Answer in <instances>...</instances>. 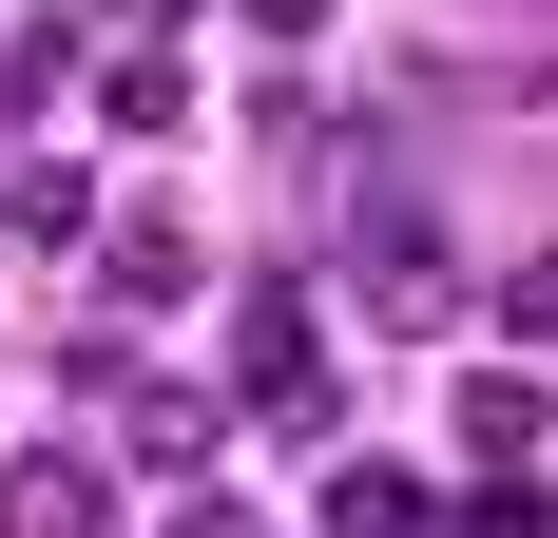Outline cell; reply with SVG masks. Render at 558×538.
I'll return each mask as SVG.
<instances>
[{"label": "cell", "instance_id": "obj_1", "mask_svg": "<svg viewBox=\"0 0 558 538\" xmlns=\"http://www.w3.org/2000/svg\"><path fill=\"white\" fill-rule=\"evenodd\" d=\"M231 404H251L270 442H328V424H347V366H328V308H308L289 269H251V289H231Z\"/></svg>", "mask_w": 558, "mask_h": 538}, {"label": "cell", "instance_id": "obj_2", "mask_svg": "<svg viewBox=\"0 0 558 538\" xmlns=\"http://www.w3.org/2000/svg\"><path fill=\"white\" fill-rule=\"evenodd\" d=\"M77 404H97V424H116V462H155V481H193V462H213V424H231L213 384H155L135 346H77Z\"/></svg>", "mask_w": 558, "mask_h": 538}, {"label": "cell", "instance_id": "obj_3", "mask_svg": "<svg viewBox=\"0 0 558 538\" xmlns=\"http://www.w3.org/2000/svg\"><path fill=\"white\" fill-rule=\"evenodd\" d=\"M0 538H116V462L97 442H20L0 462Z\"/></svg>", "mask_w": 558, "mask_h": 538}, {"label": "cell", "instance_id": "obj_4", "mask_svg": "<svg viewBox=\"0 0 558 538\" xmlns=\"http://www.w3.org/2000/svg\"><path fill=\"white\" fill-rule=\"evenodd\" d=\"M366 327H404V346H444V327H462V250H444V231L366 212Z\"/></svg>", "mask_w": 558, "mask_h": 538}, {"label": "cell", "instance_id": "obj_5", "mask_svg": "<svg viewBox=\"0 0 558 538\" xmlns=\"http://www.w3.org/2000/svg\"><path fill=\"white\" fill-rule=\"evenodd\" d=\"M97 269H116V308L155 327V308H193V289H213V250H193V231L173 212H135V231H97Z\"/></svg>", "mask_w": 558, "mask_h": 538}, {"label": "cell", "instance_id": "obj_6", "mask_svg": "<svg viewBox=\"0 0 558 538\" xmlns=\"http://www.w3.org/2000/svg\"><path fill=\"white\" fill-rule=\"evenodd\" d=\"M539 424H558V404L520 366H462V462H539Z\"/></svg>", "mask_w": 558, "mask_h": 538}, {"label": "cell", "instance_id": "obj_7", "mask_svg": "<svg viewBox=\"0 0 558 538\" xmlns=\"http://www.w3.org/2000/svg\"><path fill=\"white\" fill-rule=\"evenodd\" d=\"M328 538H444V500L404 481V462H347V481H328Z\"/></svg>", "mask_w": 558, "mask_h": 538}, {"label": "cell", "instance_id": "obj_8", "mask_svg": "<svg viewBox=\"0 0 558 538\" xmlns=\"http://www.w3.org/2000/svg\"><path fill=\"white\" fill-rule=\"evenodd\" d=\"M0 231H20V250H97V193H77V173H0Z\"/></svg>", "mask_w": 558, "mask_h": 538}, {"label": "cell", "instance_id": "obj_9", "mask_svg": "<svg viewBox=\"0 0 558 538\" xmlns=\"http://www.w3.org/2000/svg\"><path fill=\"white\" fill-rule=\"evenodd\" d=\"M97 115H116V135H173V115H193V77H173L155 39H116V58H97Z\"/></svg>", "mask_w": 558, "mask_h": 538}, {"label": "cell", "instance_id": "obj_10", "mask_svg": "<svg viewBox=\"0 0 558 538\" xmlns=\"http://www.w3.org/2000/svg\"><path fill=\"white\" fill-rule=\"evenodd\" d=\"M58 58H97V39H58V20H39V39H0V115H39V97H58Z\"/></svg>", "mask_w": 558, "mask_h": 538}, {"label": "cell", "instance_id": "obj_11", "mask_svg": "<svg viewBox=\"0 0 558 538\" xmlns=\"http://www.w3.org/2000/svg\"><path fill=\"white\" fill-rule=\"evenodd\" d=\"M501 327H520V346H558V250H520V269H501Z\"/></svg>", "mask_w": 558, "mask_h": 538}, {"label": "cell", "instance_id": "obj_12", "mask_svg": "<svg viewBox=\"0 0 558 538\" xmlns=\"http://www.w3.org/2000/svg\"><path fill=\"white\" fill-rule=\"evenodd\" d=\"M231 20H251V39H289V58H308V39H328V20H347V0H231Z\"/></svg>", "mask_w": 558, "mask_h": 538}, {"label": "cell", "instance_id": "obj_13", "mask_svg": "<svg viewBox=\"0 0 558 538\" xmlns=\"http://www.w3.org/2000/svg\"><path fill=\"white\" fill-rule=\"evenodd\" d=\"M173 538H270V519H251V500H173Z\"/></svg>", "mask_w": 558, "mask_h": 538}]
</instances>
